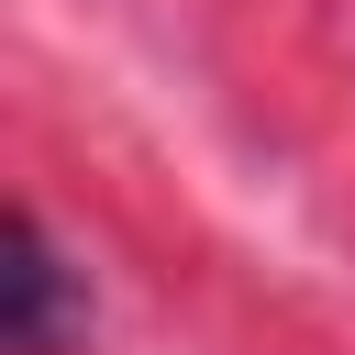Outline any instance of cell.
Here are the masks:
<instances>
[{
    "label": "cell",
    "mask_w": 355,
    "mask_h": 355,
    "mask_svg": "<svg viewBox=\"0 0 355 355\" xmlns=\"http://www.w3.org/2000/svg\"><path fill=\"white\" fill-rule=\"evenodd\" d=\"M89 333V288L55 255L44 211H11V355H67Z\"/></svg>",
    "instance_id": "1"
}]
</instances>
